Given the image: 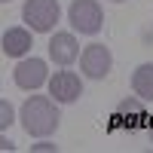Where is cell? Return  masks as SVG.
<instances>
[{"mask_svg":"<svg viewBox=\"0 0 153 153\" xmlns=\"http://www.w3.org/2000/svg\"><path fill=\"white\" fill-rule=\"evenodd\" d=\"M31 150H37V153H49V150H52V153H55V144H49V141H40V144H34Z\"/></svg>","mask_w":153,"mask_h":153,"instance_id":"12","label":"cell"},{"mask_svg":"<svg viewBox=\"0 0 153 153\" xmlns=\"http://www.w3.org/2000/svg\"><path fill=\"white\" fill-rule=\"evenodd\" d=\"M0 46H3V52L12 55V58L28 55V49L34 46L31 31H28V28H9V31H3V40H0Z\"/></svg>","mask_w":153,"mask_h":153,"instance_id":"8","label":"cell"},{"mask_svg":"<svg viewBox=\"0 0 153 153\" xmlns=\"http://www.w3.org/2000/svg\"><path fill=\"white\" fill-rule=\"evenodd\" d=\"M76 55H80V43H76L74 34H68V31L52 34V40H49V58H52L55 65L68 68V65L76 61Z\"/></svg>","mask_w":153,"mask_h":153,"instance_id":"7","label":"cell"},{"mask_svg":"<svg viewBox=\"0 0 153 153\" xmlns=\"http://www.w3.org/2000/svg\"><path fill=\"white\" fill-rule=\"evenodd\" d=\"M150 144H153V129H150Z\"/></svg>","mask_w":153,"mask_h":153,"instance_id":"14","label":"cell"},{"mask_svg":"<svg viewBox=\"0 0 153 153\" xmlns=\"http://www.w3.org/2000/svg\"><path fill=\"white\" fill-rule=\"evenodd\" d=\"M80 68H83V74L89 76V80H104V76L110 74V68H113L110 49L101 46V43H89L80 52Z\"/></svg>","mask_w":153,"mask_h":153,"instance_id":"4","label":"cell"},{"mask_svg":"<svg viewBox=\"0 0 153 153\" xmlns=\"http://www.w3.org/2000/svg\"><path fill=\"white\" fill-rule=\"evenodd\" d=\"M12 120H16V110H12L9 101H0V129H9Z\"/></svg>","mask_w":153,"mask_h":153,"instance_id":"11","label":"cell"},{"mask_svg":"<svg viewBox=\"0 0 153 153\" xmlns=\"http://www.w3.org/2000/svg\"><path fill=\"white\" fill-rule=\"evenodd\" d=\"M0 3H9V0H0Z\"/></svg>","mask_w":153,"mask_h":153,"instance_id":"16","label":"cell"},{"mask_svg":"<svg viewBox=\"0 0 153 153\" xmlns=\"http://www.w3.org/2000/svg\"><path fill=\"white\" fill-rule=\"evenodd\" d=\"M58 16H61V6L58 0H28L22 6V19L28 22L31 31H40V34H49L58 25Z\"/></svg>","mask_w":153,"mask_h":153,"instance_id":"2","label":"cell"},{"mask_svg":"<svg viewBox=\"0 0 153 153\" xmlns=\"http://www.w3.org/2000/svg\"><path fill=\"white\" fill-rule=\"evenodd\" d=\"M58 123H61V113L49 95H31L22 104V126L34 138H49L58 129Z\"/></svg>","mask_w":153,"mask_h":153,"instance_id":"1","label":"cell"},{"mask_svg":"<svg viewBox=\"0 0 153 153\" xmlns=\"http://www.w3.org/2000/svg\"><path fill=\"white\" fill-rule=\"evenodd\" d=\"M49 95H52L58 104H71V101H76L83 95V80L74 71H58V74H52V80H49Z\"/></svg>","mask_w":153,"mask_h":153,"instance_id":"6","label":"cell"},{"mask_svg":"<svg viewBox=\"0 0 153 153\" xmlns=\"http://www.w3.org/2000/svg\"><path fill=\"white\" fill-rule=\"evenodd\" d=\"M0 150H3V153H12V150H16V144H12L9 138H3V135H0Z\"/></svg>","mask_w":153,"mask_h":153,"instance_id":"13","label":"cell"},{"mask_svg":"<svg viewBox=\"0 0 153 153\" xmlns=\"http://www.w3.org/2000/svg\"><path fill=\"white\" fill-rule=\"evenodd\" d=\"M132 89L141 101H153V61L147 65H138L132 74Z\"/></svg>","mask_w":153,"mask_h":153,"instance_id":"9","label":"cell"},{"mask_svg":"<svg viewBox=\"0 0 153 153\" xmlns=\"http://www.w3.org/2000/svg\"><path fill=\"white\" fill-rule=\"evenodd\" d=\"M117 110L123 117H144V101L141 98H126V101H120Z\"/></svg>","mask_w":153,"mask_h":153,"instance_id":"10","label":"cell"},{"mask_svg":"<svg viewBox=\"0 0 153 153\" xmlns=\"http://www.w3.org/2000/svg\"><path fill=\"white\" fill-rule=\"evenodd\" d=\"M113 3H123V0H113Z\"/></svg>","mask_w":153,"mask_h":153,"instance_id":"15","label":"cell"},{"mask_svg":"<svg viewBox=\"0 0 153 153\" xmlns=\"http://www.w3.org/2000/svg\"><path fill=\"white\" fill-rule=\"evenodd\" d=\"M12 76H16V86L25 89V92H34L43 83H49V71H46L43 58H22L12 71Z\"/></svg>","mask_w":153,"mask_h":153,"instance_id":"5","label":"cell"},{"mask_svg":"<svg viewBox=\"0 0 153 153\" xmlns=\"http://www.w3.org/2000/svg\"><path fill=\"white\" fill-rule=\"evenodd\" d=\"M68 19L76 34H98L104 25V12H101L98 0H74L68 9Z\"/></svg>","mask_w":153,"mask_h":153,"instance_id":"3","label":"cell"}]
</instances>
